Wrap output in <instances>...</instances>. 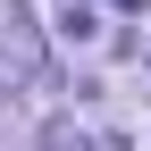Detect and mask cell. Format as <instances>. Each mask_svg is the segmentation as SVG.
<instances>
[{"mask_svg":"<svg viewBox=\"0 0 151 151\" xmlns=\"http://www.w3.org/2000/svg\"><path fill=\"white\" fill-rule=\"evenodd\" d=\"M42 151H92V134L67 126V118H50V126H42Z\"/></svg>","mask_w":151,"mask_h":151,"instance_id":"7a4b0ae2","label":"cell"},{"mask_svg":"<svg viewBox=\"0 0 151 151\" xmlns=\"http://www.w3.org/2000/svg\"><path fill=\"white\" fill-rule=\"evenodd\" d=\"M59 34H67V42H92L101 25H92V9H84V0H67V17H59Z\"/></svg>","mask_w":151,"mask_h":151,"instance_id":"3957f363","label":"cell"},{"mask_svg":"<svg viewBox=\"0 0 151 151\" xmlns=\"http://www.w3.org/2000/svg\"><path fill=\"white\" fill-rule=\"evenodd\" d=\"M50 84V50H42V25L34 9H0V92H42Z\"/></svg>","mask_w":151,"mask_h":151,"instance_id":"6da1fadb","label":"cell"}]
</instances>
